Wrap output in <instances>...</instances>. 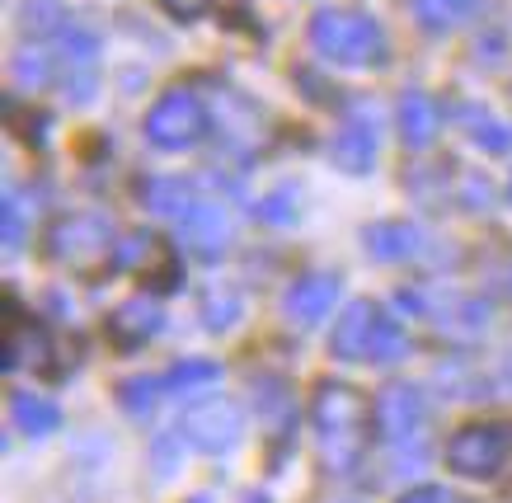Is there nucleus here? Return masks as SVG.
Segmentation results:
<instances>
[{
  "label": "nucleus",
  "instance_id": "nucleus-1",
  "mask_svg": "<svg viewBox=\"0 0 512 503\" xmlns=\"http://www.w3.org/2000/svg\"><path fill=\"white\" fill-rule=\"evenodd\" d=\"M311 424H315V438H320L325 471L353 475L362 466V452H367V424H376V409L353 386L320 381L311 400Z\"/></svg>",
  "mask_w": 512,
  "mask_h": 503
},
{
  "label": "nucleus",
  "instance_id": "nucleus-2",
  "mask_svg": "<svg viewBox=\"0 0 512 503\" xmlns=\"http://www.w3.org/2000/svg\"><path fill=\"white\" fill-rule=\"evenodd\" d=\"M329 353L339 362H376V367H386V362H400L409 353V334L381 306L357 301V306H348L339 315V325L329 334Z\"/></svg>",
  "mask_w": 512,
  "mask_h": 503
},
{
  "label": "nucleus",
  "instance_id": "nucleus-3",
  "mask_svg": "<svg viewBox=\"0 0 512 503\" xmlns=\"http://www.w3.org/2000/svg\"><path fill=\"white\" fill-rule=\"evenodd\" d=\"M311 43L325 62L339 66H381L386 62V33L372 15L357 10H320L311 19Z\"/></svg>",
  "mask_w": 512,
  "mask_h": 503
},
{
  "label": "nucleus",
  "instance_id": "nucleus-4",
  "mask_svg": "<svg viewBox=\"0 0 512 503\" xmlns=\"http://www.w3.org/2000/svg\"><path fill=\"white\" fill-rule=\"evenodd\" d=\"M47 250L57 264H66L71 273H99V268L109 264L113 254V226L99 212H71L52 226V236H47Z\"/></svg>",
  "mask_w": 512,
  "mask_h": 503
},
{
  "label": "nucleus",
  "instance_id": "nucleus-5",
  "mask_svg": "<svg viewBox=\"0 0 512 503\" xmlns=\"http://www.w3.org/2000/svg\"><path fill=\"white\" fill-rule=\"evenodd\" d=\"M207 132V109L193 90H165L146 113V137L160 151H188Z\"/></svg>",
  "mask_w": 512,
  "mask_h": 503
},
{
  "label": "nucleus",
  "instance_id": "nucleus-6",
  "mask_svg": "<svg viewBox=\"0 0 512 503\" xmlns=\"http://www.w3.org/2000/svg\"><path fill=\"white\" fill-rule=\"evenodd\" d=\"M52 334L43 330V320L19 311L15 297H5V372L29 367L38 377H62V367L52 362Z\"/></svg>",
  "mask_w": 512,
  "mask_h": 503
},
{
  "label": "nucleus",
  "instance_id": "nucleus-7",
  "mask_svg": "<svg viewBox=\"0 0 512 503\" xmlns=\"http://www.w3.org/2000/svg\"><path fill=\"white\" fill-rule=\"evenodd\" d=\"M503 456H508L503 424H466L447 442V466L461 480H494L503 471Z\"/></svg>",
  "mask_w": 512,
  "mask_h": 503
},
{
  "label": "nucleus",
  "instance_id": "nucleus-8",
  "mask_svg": "<svg viewBox=\"0 0 512 503\" xmlns=\"http://www.w3.org/2000/svg\"><path fill=\"white\" fill-rule=\"evenodd\" d=\"M376 428H381V438L395 447V452H419L423 442V395L419 386H386V391L376 395Z\"/></svg>",
  "mask_w": 512,
  "mask_h": 503
},
{
  "label": "nucleus",
  "instance_id": "nucleus-9",
  "mask_svg": "<svg viewBox=\"0 0 512 503\" xmlns=\"http://www.w3.org/2000/svg\"><path fill=\"white\" fill-rule=\"evenodd\" d=\"M118 268H141V278L156 287V292H174L184 283V264H179V250L170 240L151 236V231H137V236L118 240Z\"/></svg>",
  "mask_w": 512,
  "mask_h": 503
},
{
  "label": "nucleus",
  "instance_id": "nucleus-10",
  "mask_svg": "<svg viewBox=\"0 0 512 503\" xmlns=\"http://www.w3.org/2000/svg\"><path fill=\"white\" fill-rule=\"evenodd\" d=\"M179 433H184L198 452H231L235 442H240V409L231 400H198V405L184 409V419H179Z\"/></svg>",
  "mask_w": 512,
  "mask_h": 503
},
{
  "label": "nucleus",
  "instance_id": "nucleus-11",
  "mask_svg": "<svg viewBox=\"0 0 512 503\" xmlns=\"http://www.w3.org/2000/svg\"><path fill=\"white\" fill-rule=\"evenodd\" d=\"M334 297H339V278H334V273H306L301 283L287 287L282 311H287V320H292V325L311 330V325H320V320L329 315Z\"/></svg>",
  "mask_w": 512,
  "mask_h": 503
},
{
  "label": "nucleus",
  "instance_id": "nucleus-12",
  "mask_svg": "<svg viewBox=\"0 0 512 503\" xmlns=\"http://www.w3.org/2000/svg\"><path fill=\"white\" fill-rule=\"evenodd\" d=\"M409 306H419L423 320L428 325H437V330H447V334H480L484 325H489V306L484 301H461V297H423V292H409Z\"/></svg>",
  "mask_w": 512,
  "mask_h": 503
},
{
  "label": "nucleus",
  "instance_id": "nucleus-13",
  "mask_svg": "<svg viewBox=\"0 0 512 503\" xmlns=\"http://www.w3.org/2000/svg\"><path fill=\"white\" fill-rule=\"evenodd\" d=\"M160 325H165L160 306L156 301H141V297L123 301V306L109 315V334H113V344L118 348H141L151 334L160 330Z\"/></svg>",
  "mask_w": 512,
  "mask_h": 503
},
{
  "label": "nucleus",
  "instance_id": "nucleus-14",
  "mask_svg": "<svg viewBox=\"0 0 512 503\" xmlns=\"http://www.w3.org/2000/svg\"><path fill=\"white\" fill-rule=\"evenodd\" d=\"M437 127H442V109L433 104V95L409 90V95L400 99V137L409 146H428L437 137Z\"/></svg>",
  "mask_w": 512,
  "mask_h": 503
},
{
  "label": "nucleus",
  "instance_id": "nucleus-15",
  "mask_svg": "<svg viewBox=\"0 0 512 503\" xmlns=\"http://www.w3.org/2000/svg\"><path fill=\"white\" fill-rule=\"evenodd\" d=\"M334 165L339 170H348V174H362V170H372V160H376V132L367 123H348L334 137Z\"/></svg>",
  "mask_w": 512,
  "mask_h": 503
},
{
  "label": "nucleus",
  "instance_id": "nucleus-16",
  "mask_svg": "<svg viewBox=\"0 0 512 503\" xmlns=\"http://www.w3.org/2000/svg\"><path fill=\"white\" fill-rule=\"evenodd\" d=\"M362 240H367L372 259H414L419 254V231L409 221H376Z\"/></svg>",
  "mask_w": 512,
  "mask_h": 503
},
{
  "label": "nucleus",
  "instance_id": "nucleus-17",
  "mask_svg": "<svg viewBox=\"0 0 512 503\" xmlns=\"http://www.w3.org/2000/svg\"><path fill=\"white\" fill-rule=\"evenodd\" d=\"M10 414H15L19 433H29V438H47L52 428H62V409L52 405V400H43V395H33V391H15Z\"/></svg>",
  "mask_w": 512,
  "mask_h": 503
},
{
  "label": "nucleus",
  "instance_id": "nucleus-18",
  "mask_svg": "<svg viewBox=\"0 0 512 503\" xmlns=\"http://www.w3.org/2000/svg\"><path fill=\"white\" fill-rule=\"evenodd\" d=\"M184 236L198 245L202 259H217L221 245H226V217H221L217 203H198L184 221Z\"/></svg>",
  "mask_w": 512,
  "mask_h": 503
},
{
  "label": "nucleus",
  "instance_id": "nucleus-19",
  "mask_svg": "<svg viewBox=\"0 0 512 503\" xmlns=\"http://www.w3.org/2000/svg\"><path fill=\"white\" fill-rule=\"evenodd\" d=\"M141 193H146V207H151V212L179 221V226H184L188 212L198 207V198H193V193H188V184H179V179H146V184H141Z\"/></svg>",
  "mask_w": 512,
  "mask_h": 503
},
{
  "label": "nucleus",
  "instance_id": "nucleus-20",
  "mask_svg": "<svg viewBox=\"0 0 512 503\" xmlns=\"http://www.w3.org/2000/svg\"><path fill=\"white\" fill-rule=\"evenodd\" d=\"M165 391V381H156V377H132V381H123L118 386V405L132 414V419H146L151 409H156V395Z\"/></svg>",
  "mask_w": 512,
  "mask_h": 503
},
{
  "label": "nucleus",
  "instance_id": "nucleus-21",
  "mask_svg": "<svg viewBox=\"0 0 512 503\" xmlns=\"http://www.w3.org/2000/svg\"><path fill=\"white\" fill-rule=\"evenodd\" d=\"M212 381H221V367L217 362H174L170 377H165V391H198V386H212Z\"/></svg>",
  "mask_w": 512,
  "mask_h": 503
},
{
  "label": "nucleus",
  "instance_id": "nucleus-22",
  "mask_svg": "<svg viewBox=\"0 0 512 503\" xmlns=\"http://www.w3.org/2000/svg\"><path fill=\"white\" fill-rule=\"evenodd\" d=\"M480 0H414V10L428 29H451V24H461V19L475 10Z\"/></svg>",
  "mask_w": 512,
  "mask_h": 503
},
{
  "label": "nucleus",
  "instance_id": "nucleus-23",
  "mask_svg": "<svg viewBox=\"0 0 512 503\" xmlns=\"http://www.w3.org/2000/svg\"><path fill=\"white\" fill-rule=\"evenodd\" d=\"M470 137L484 146V151H512V123H494V118H470Z\"/></svg>",
  "mask_w": 512,
  "mask_h": 503
},
{
  "label": "nucleus",
  "instance_id": "nucleus-24",
  "mask_svg": "<svg viewBox=\"0 0 512 503\" xmlns=\"http://www.w3.org/2000/svg\"><path fill=\"white\" fill-rule=\"evenodd\" d=\"M19 240H24V226H19V203H15V198H5V250H15Z\"/></svg>",
  "mask_w": 512,
  "mask_h": 503
},
{
  "label": "nucleus",
  "instance_id": "nucleus-25",
  "mask_svg": "<svg viewBox=\"0 0 512 503\" xmlns=\"http://www.w3.org/2000/svg\"><path fill=\"white\" fill-rule=\"evenodd\" d=\"M160 5H165V10H170L174 19H198L202 10L212 5V0H160Z\"/></svg>",
  "mask_w": 512,
  "mask_h": 503
},
{
  "label": "nucleus",
  "instance_id": "nucleus-26",
  "mask_svg": "<svg viewBox=\"0 0 512 503\" xmlns=\"http://www.w3.org/2000/svg\"><path fill=\"white\" fill-rule=\"evenodd\" d=\"M447 499H451V494L442 485H419V489H409L400 503H447Z\"/></svg>",
  "mask_w": 512,
  "mask_h": 503
},
{
  "label": "nucleus",
  "instance_id": "nucleus-27",
  "mask_svg": "<svg viewBox=\"0 0 512 503\" xmlns=\"http://www.w3.org/2000/svg\"><path fill=\"white\" fill-rule=\"evenodd\" d=\"M447 503H466V499H456V494H451V499H447Z\"/></svg>",
  "mask_w": 512,
  "mask_h": 503
},
{
  "label": "nucleus",
  "instance_id": "nucleus-28",
  "mask_svg": "<svg viewBox=\"0 0 512 503\" xmlns=\"http://www.w3.org/2000/svg\"><path fill=\"white\" fill-rule=\"evenodd\" d=\"M249 503H268V499H249Z\"/></svg>",
  "mask_w": 512,
  "mask_h": 503
},
{
  "label": "nucleus",
  "instance_id": "nucleus-29",
  "mask_svg": "<svg viewBox=\"0 0 512 503\" xmlns=\"http://www.w3.org/2000/svg\"><path fill=\"white\" fill-rule=\"evenodd\" d=\"M508 198H512V184H508Z\"/></svg>",
  "mask_w": 512,
  "mask_h": 503
}]
</instances>
